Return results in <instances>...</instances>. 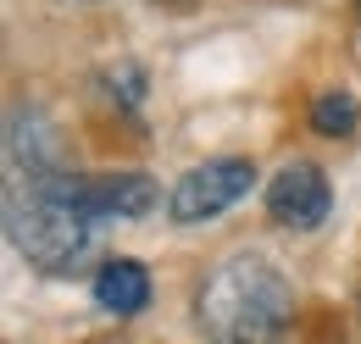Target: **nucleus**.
<instances>
[{"label":"nucleus","instance_id":"obj_1","mask_svg":"<svg viewBox=\"0 0 361 344\" xmlns=\"http://www.w3.org/2000/svg\"><path fill=\"white\" fill-rule=\"evenodd\" d=\"M195 322L206 344H289L295 283L262 250L217 261L195 295Z\"/></svg>","mask_w":361,"mask_h":344},{"label":"nucleus","instance_id":"obj_2","mask_svg":"<svg viewBox=\"0 0 361 344\" xmlns=\"http://www.w3.org/2000/svg\"><path fill=\"white\" fill-rule=\"evenodd\" d=\"M78 178L56 183V189L6 183V239L34 272H73L90 256L94 216L78 206Z\"/></svg>","mask_w":361,"mask_h":344},{"label":"nucleus","instance_id":"obj_3","mask_svg":"<svg viewBox=\"0 0 361 344\" xmlns=\"http://www.w3.org/2000/svg\"><path fill=\"white\" fill-rule=\"evenodd\" d=\"M250 189H256V161L250 156H212V161H195L173 183L167 216L178 228H200V222H217L223 211H233Z\"/></svg>","mask_w":361,"mask_h":344},{"label":"nucleus","instance_id":"obj_4","mask_svg":"<svg viewBox=\"0 0 361 344\" xmlns=\"http://www.w3.org/2000/svg\"><path fill=\"white\" fill-rule=\"evenodd\" d=\"M78 172L67 161V145L39 106H11V128H6V183H39V189H56V183H73Z\"/></svg>","mask_w":361,"mask_h":344},{"label":"nucleus","instance_id":"obj_5","mask_svg":"<svg viewBox=\"0 0 361 344\" xmlns=\"http://www.w3.org/2000/svg\"><path fill=\"white\" fill-rule=\"evenodd\" d=\"M267 216L289 233H317L334 216V183L317 161H283L267 183Z\"/></svg>","mask_w":361,"mask_h":344},{"label":"nucleus","instance_id":"obj_6","mask_svg":"<svg viewBox=\"0 0 361 344\" xmlns=\"http://www.w3.org/2000/svg\"><path fill=\"white\" fill-rule=\"evenodd\" d=\"M78 206L94 216V222H139L161 206V189L150 172H94V178H78Z\"/></svg>","mask_w":361,"mask_h":344},{"label":"nucleus","instance_id":"obj_7","mask_svg":"<svg viewBox=\"0 0 361 344\" xmlns=\"http://www.w3.org/2000/svg\"><path fill=\"white\" fill-rule=\"evenodd\" d=\"M90 295L106 317H139L150 305V272L134 256H106L90 278Z\"/></svg>","mask_w":361,"mask_h":344},{"label":"nucleus","instance_id":"obj_8","mask_svg":"<svg viewBox=\"0 0 361 344\" xmlns=\"http://www.w3.org/2000/svg\"><path fill=\"white\" fill-rule=\"evenodd\" d=\"M312 128L322 139H350L361 128V100L350 89H322L312 100Z\"/></svg>","mask_w":361,"mask_h":344},{"label":"nucleus","instance_id":"obj_9","mask_svg":"<svg viewBox=\"0 0 361 344\" xmlns=\"http://www.w3.org/2000/svg\"><path fill=\"white\" fill-rule=\"evenodd\" d=\"M100 84H106V94H111L117 106H128V111H139V106H145V94H150L139 61H111V67L100 73Z\"/></svg>","mask_w":361,"mask_h":344},{"label":"nucleus","instance_id":"obj_10","mask_svg":"<svg viewBox=\"0 0 361 344\" xmlns=\"http://www.w3.org/2000/svg\"><path fill=\"white\" fill-rule=\"evenodd\" d=\"M356 6H361V0H356Z\"/></svg>","mask_w":361,"mask_h":344}]
</instances>
